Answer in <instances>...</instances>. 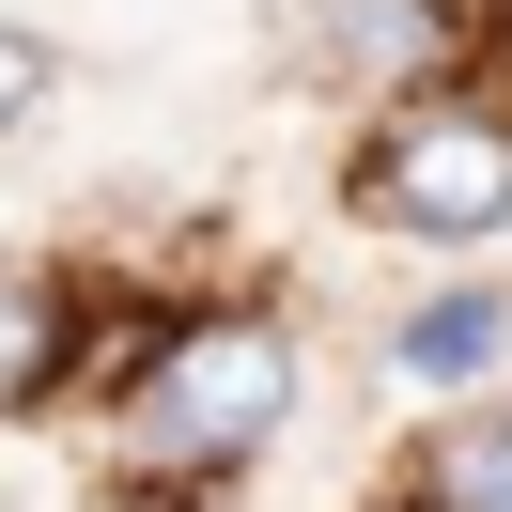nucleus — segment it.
Instances as JSON below:
<instances>
[{
	"mask_svg": "<svg viewBox=\"0 0 512 512\" xmlns=\"http://www.w3.org/2000/svg\"><path fill=\"white\" fill-rule=\"evenodd\" d=\"M295 419V326L280 295H202V311H156L140 357H109V435H125L140 481H249Z\"/></svg>",
	"mask_w": 512,
	"mask_h": 512,
	"instance_id": "nucleus-1",
	"label": "nucleus"
},
{
	"mask_svg": "<svg viewBox=\"0 0 512 512\" xmlns=\"http://www.w3.org/2000/svg\"><path fill=\"white\" fill-rule=\"evenodd\" d=\"M342 218L404 233V249H481L512 233V94L497 78H435V94H388L342 140Z\"/></svg>",
	"mask_w": 512,
	"mask_h": 512,
	"instance_id": "nucleus-2",
	"label": "nucleus"
},
{
	"mask_svg": "<svg viewBox=\"0 0 512 512\" xmlns=\"http://www.w3.org/2000/svg\"><path fill=\"white\" fill-rule=\"evenodd\" d=\"M109 311H125V295H109L94 264H0V435H16V419H47L78 373H94Z\"/></svg>",
	"mask_w": 512,
	"mask_h": 512,
	"instance_id": "nucleus-3",
	"label": "nucleus"
},
{
	"mask_svg": "<svg viewBox=\"0 0 512 512\" xmlns=\"http://www.w3.org/2000/svg\"><path fill=\"white\" fill-rule=\"evenodd\" d=\"M311 63L357 78V94L481 78V0H311Z\"/></svg>",
	"mask_w": 512,
	"mask_h": 512,
	"instance_id": "nucleus-4",
	"label": "nucleus"
},
{
	"mask_svg": "<svg viewBox=\"0 0 512 512\" xmlns=\"http://www.w3.org/2000/svg\"><path fill=\"white\" fill-rule=\"evenodd\" d=\"M373 512H512V404L481 388V404H435L404 435V466H388Z\"/></svg>",
	"mask_w": 512,
	"mask_h": 512,
	"instance_id": "nucleus-5",
	"label": "nucleus"
},
{
	"mask_svg": "<svg viewBox=\"0 0 512 512\" xmlns=\"http://www.w3.org/2000/svg\"><path fill=\"white\" fill-rule=\"evenodd\" d=\"M497 357H512V295H497V280L419 295V311H404V373H419V388H481Z\"/></svg>",
	"mask_w": 512,
	"mask_h": 512,
	"instance_id": "nucleus-6",
	"label": "nucleus"
},
{
	"mask_svg": "<svg viewBox=\"0 0 512 512\" xmlns=\"http://www.w3.org/2000/svg\"><path fill=\"white\" fill-rule=\"evenodd\" d=\"M47 94H63V47H47V32H16V16H0V140L32 125Z\"/></svg>",
	"mask_w": 512,
	"mask_h": 512,
	"instance_id": "nucleus-7",
	"label": "nucleus"
},
{
	"mask_svg": "<svg viewBox=\"0 0 512 512\" xmlns=\"http://www.w3.org/2000/svg\"><path fill=\"white\" fill-rule=\"evenodd\" d=\"M94 512H218V481H140V466H125Z\"/></svg>",
	"mask_w": 512,
	"mask_h": 512,
	"instance_id": "nucleus-8",
	"label": "nucleus"
}]
</instances>
